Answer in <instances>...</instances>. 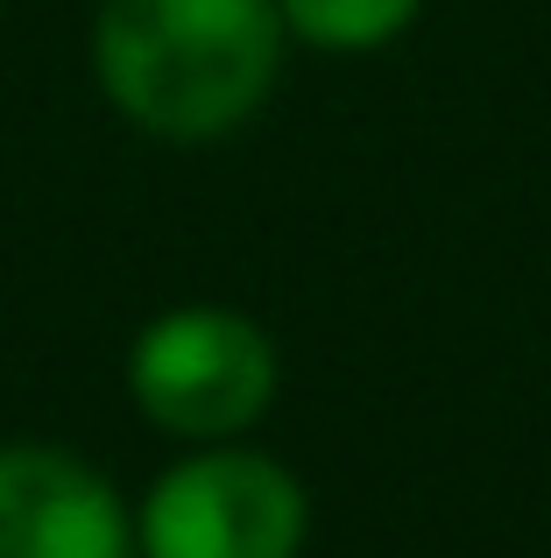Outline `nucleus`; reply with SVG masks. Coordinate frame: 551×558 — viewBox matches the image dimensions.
<instances>
[{"mask_svg":"<svg viewBox=\"0 0 551 558\" xmlns=\"http://www.w3.org/2000/svg\"><path fill=\"white\" fill-rule=\"evenodd\" d=\"M290 28L276 0H99L93 78L156 142H226L269 107Z\"/></svg>","mask_w":551,"mask_h":558,"instance_id":"f257e3e1","label":"nucleus"},{"mask_svg":"<svg viewBox=\"0 0 551 558\" xmlns=\"http://www.w3.org/2000/svg\"><path fill=\"white\" fill-rule=\"evenodd\" d=\"M276 8H283L290 43H304V50L368 57V50H389L396 36H411L425 0H276Z\"/></svg>","mask_w":551,"mask_h":558,"instance_id":"39448f33","label":"nucleus"},{"mask_svg":"<svg viewBox=\"0 0 551 558\" xmlns=\"http://www.w3.org/2000/svg\"><path fill=\"white\" fill-rule=\"evenodd\" d=\"M311 537L304 481L255 446H192L135 509L142 558H297Z\"/></svg>","mask_w":551,"mask_h":558,"instance_id":"7ed1b4c3","label":"nucleus"},{"mask_svg":"<svg viewBox=\"0 0 551 558\" xmlns=\"http://www.w3.org/2000/svg\"><path fill=\"white\" fill-rule=\"evenodd\" d=\"M283 354L234 304H170L127 347V396L163 438L234 446L269 417Z\"/></svg>","mask_w":551,"mask_h":558,"instance_id":"f03ea898","label":"nucleus"},{"mask_svg":"<svg viewBox=\"0 0 551 558\" xmlns=\"http://www.w3.org/2000/svg\"><path fill=\"white\" fill-rule=\"evenodd\" d=\"M0 558H142L135 517L64 446H0Z\"/></svg>","mask_w":551,"mask_h":558,"instance_id":"20e7f679","label":"nucleus"}]
</instances>
